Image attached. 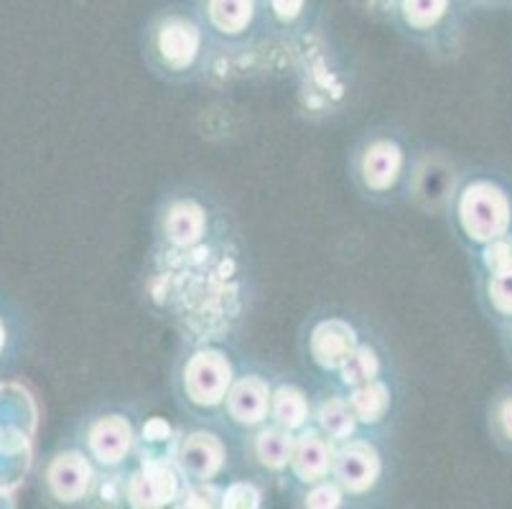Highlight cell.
Masks as SVG:
<instances>
[{"mask_svg": "<svg viewBox=\"0 0 512 509\" xmlns=\"http://www.w3.org/2000/svg\"><path fill=\"white\" fill-rule=\"evenodd\" d=\"M385 408H388V392H385L383 385H372V380L365 382L352 398V413L360 420H367V423L370 420L375 423V420L383 418Z\"/></svg>", "mask_w": 512, "mask_h": 509, "instance_id": "cell-15", "label": "cell"}, {"mask_svg": "<svg viewBox=\"0 0 512 509\" xmlns=\"http://www.w3.org/2000/svg\"><path fill=\"white\" fill-rule=\"evenodd\" d=\"M314 354L327 367L344 364L352 354V334L342 324H324L314 334Z\"/></svg>", "mask_w": 512, "mask_h": 509, "instance_id": "cell-10", "label": "cell"}, {"mask_svg": "<svg viewBox=\"0 0 512 509\" xmlns=\"http://www.w3.org/2000/svg\"><path fill=\"white\" fill-rule=\"evenodd\" d=\"M128 446L130 431L123 420L118 418L100 420V423L90 431L92 454H95L97 461H102V464H118V461L128 454Z\"/></svg>", "mask_w": 512, "mask_h": 509, "instance_id": "cell-8", "label": "cell"}, {"mask_svg": "<svg viewBox=\"0 0 512 509\" xmlns=\"http://www.w3.org/2000/svg\"><path fill=\"white\" fill-rule=\"evenodd\" d=\"M400 11L408 26L413 28H434L449 11V0H403Z\"/></svg>", "mask_w": 512, "mask_h": 509, "instance_id": "cell-14", "label": "cell"}, {"mask_svg": "<svg viewBox=\"0 0 512 509\" xmlns=\"http://www.w3.org/2000/svg\"><path fill=\"white\" fill-rule=\"evenodd\" d=\"M490 428L492 438H495L502 448L512 451V390L497 395L495 403H492Z\"/></svg>", "mask_w": 512, "mask_h": 509, "instance_id": "cell-19", "label": "cell"}, {"mask_svg": "<svg viewBox=\"0 0 512 509\" xmlns=\"http://www.w3.org/2000/svg\"><path fill=\"white\" fill-rule=\"evenodd\" d=\"M174 494V476L166 469H146L136 476L130 497L136 504H164Z\"/></svg>", "mask_w": 512, "mask_h": 509, "instance_id": "cell-13", "label": "cell"}, {"mask_svg": "<svg viewBox=\"0 0 512 509\" xmlns=\"http://www.w3.org/2000/svg\"><path fill=\"white\" fill-rule=\"evenodd\" d=\"M92 484V469L82 454L64 451V454L51 456L44 469L46 494L57 502H79L87 497Z\"/></svg>", "mask_w": 512, "mask_h": 509, "instance_id": "cell-3", "label": "cell"}, {"mask_svg": "<svg viewBox=\"0 0 512 509\" xmlns=\"http://www.w3.org/2000/svg\"><path fill=\"white\" fill-rule=\"evenodd\" d=\"M321 423H324L329 436L347 438L349 433H352V428H355V413H352L344 403H337V400H334V403H329L327 408H324V413H321Z\"/></svg>", "mask_w": 512, "mask_h": 509, "instance_id": "cell-21", "label": "cell"}, {"mask_svg": "<svg viewBox=\"0 0 512 509\" xmlns=\"http://www.w3.org/2000/svg\"><path fill=\"white\" fill-rule=\"evenodd\" d=\"M255 0H207V18L222 34H242L253 23Z\"/></svg>", "mask_w": 512, "mask_h": 509, "instance_id": "cell-9", "label": "cell"}, {"mask_svg": "<svg viewBox=\"0 0 512 509\" xmlns=\"http://www.w3.org/2000/svg\"><path fill=\"white\" fill-rule=\"evenodd\" d=\"M459 222L469 240L479 242V245H490V242L510 235V196L492 181H474L459 199Z\"/></svg>", "mask_w": 512, "mask_h": 509, "instance_id": "cell-1", "label": "cell"}, {"mask_svg": "<svg viewBox=\"0 0 512 509\" xmlns=\"http://www.w3.org/2000/svg\"><path fill=\"white\" fill-rule=\"evenodd\" d=\"M184 382L194 403L214 405L220 403L230 385V367L220 354H197L186 364Z\"/></svg>", "mask_w": 512, "mask_h": 509, "instance_id": "cell-4", "label": "cell"}, {"mask_svg": "<svg viewBox=\"0 0 512 509\" xmlns=\"http://www.w3.org/2000/svg\"><path fill=\"white\" fill-rule=\"evenodd\" d=\"M11 349H13L11 319H8L6 306H0V367L11 359Z\"/></svg>", "mask_w": 512, "mask_h": 509, "instance_id": "cell-23", "label": "cell"}, {"mask_svg": "<svg viewBox=\"0 0 512 509\" xmlns=\"http://www.w3.org/2000/svg\"><path fill=\"white\" fill-rule=\"evenodd\" d=\"M199 46H202V34L192 18L169 13L153 28V51L161 56L164 67L169 69L192 67Z\"/></svg>", "mask_w": 512, "mask_h": 509, "instance_id": "cell-2", "label": "cell"}, {"mask_svg": "<svg viewBox=\"0 0 512 509\" xmlns=\"http://www.w3.org/2000/svg\"><path fill=\"white\" fill-rule=\"evenodd\" d=\"M342 367H344V380L352 382V385H365V382L372 380V375H375L377 370L375 357H372V352H367V349H362V352L357 354H349V359L342 364Z\"/></svg>", "mask_w": 512, "mask_h": 509, "instance_id": "cell-22", "label": "cell"}, {"mask_svg": "<svg viewBox=\"0 0 512 509\" xmlns=\"http://www.w3.org/2000/svg\"><path fill=\"white\" fill-rule=\"evenodd\" d=\"M487 298H490L492 314L500 319H512V268L500 270V273H490L487 288H484Z\"/></svg>", "mask_w": 512, "mask_h": 509, "instance_id": "cell-16", "label": "cell"}, {"mask_svg": "<svg viewBox=\"0 0 512 509\" xmlns=\"http://www.w3.org/2000/svg\"><path fill=\"white\" fill-rule=\"evenodd\" d=\"M293 466H296V474L304 479V482H319L324 479L329 469V454L324 441L316 436H304L296 446V454H293Z\"/></svg>", "mask_w": 512, "mask_h": 509, "instance_id": "cell-11", "label": "cell"}, {"mask_svg": "<svg viewBox=\"0 0 512 509\" xmlns=\"http://www.w3.org/2000/svg\"><path fill=\"white\" fill-rule=\"evenodd\" d=\"M220 446L212 441V436H192V441L184 446L181 464L197 479H209L220 466Z\"/></svg>", "mask_w": 512, "mask_h": 509, "instance_id": "cell-12", "label": "cell"}, {"mask_svg": "<svg viewBox=\"0 0 512 509\" xmlns=\"http://www.w3.org/2000/svg\"><path fill=\"white\" fill-rule=\"evenodd\" d=\"M227 408H230L232 418L237 423L253 426V423H260L265 413H268V392H265V387L258 380H242L227 395Z\"/></svg>", "mask_w": 512, "mask_h": 509, "instance_id": "cell-7", "label": "cell"}, {"mask_svg": "<svg viewBox=\"0 0 512 509\" xmlns=\"http://www.w3.org/2000/svg\"><path fill=\"white\" fill-rule=\"evenodd\" d=\"M510 352H512V319H510Z\"/></svg>", "mask_w": 512, "mask_h": 509, "instance_id": "cell-24", "label": "cell"}, {"mask_svg": "<svg viewBox=\"0 0 512 509\" xmlns=\"http://www.w3.org/2000/svg\"><path fill=\"white\" fill-rule=\"evenodd\" d=\"M377 476V459L370 448L352 443L337 459V479L349 492H365Z\"/></svg>", "mask_w": 512, "mask_h": 509, "instance_id": "cell-6", "label": "cell"}, {"mask_svg": "<svg viewBox=\"0 0 512 509\" xmlns=\"http://www.w3.org/2000/svg\"><path fill=\"white\" fill-rule=\"evenodd\" d=\"M273 415L281 426H286L288 431L296 426H301L306 420V400L299 390H291V387H283L276 395V403H273Z\"/></svg>", "mask_w": 512, "mask_h": 509, "instance_id": "cell-17", "label": "cell"}, {"mask_svg": "<svg viewBox=\"0 0 512 509\" xmlns=\"http://www.w3.org/2000/svg\"><path fill=\"white\" fill-rule=\"evenodd\" d=\"M484 3H500V0H484Z\"/></svg>", "mask_w": 512, "mask_h": 509, "instance_id": "cell-25", "label": "cell"}, {"mask_svg": "<svg viewBox=\"0 0 512 509\" xmlns=\"http://www.w3.org/2000/svg\"><path fill=\"white\" fill-rule=\"evenodd\" d=\"M255 451H258V459L271 469H281L291 459V441H288L286 433L278 431H265L263 436L255 443Z\"/></svg>", "mask_w": 512, "mask_h": 509, "instance_id": "cell-18", "label": "cell"}, {"mask_svg": "<svg viewBox=\"0 0 512 509\" xmlns=\"http://www.w3.org/2000/svg\"><path fill=\"white\" fill-rule=\"evenodd\" d=\"M169 230H171V237H174L176 242L194 240V237L199 235V230H202V217H199V209L181 204L179 209H174V212H171Z\"/></svg>", "mask_w": 512, "mask_h": 509, "instance_id": "cell-20", "label": "cell"}, {"mask_svg": "<svg viewBox=\"0 0 512 509\" xmlns=\"http://www.w3.org/2000/svg\"><path fill=\"white\" fill-rule=\"evenodd\" d=\"M360 174L367 189L385 191L395 184L400 174V151L388 140H377L365 151L360 163Z\"/></svg>", "mask_w": 512, "mask_h": 509, "instance_id": "cell-5", "label": "cell"}]
</instances>
